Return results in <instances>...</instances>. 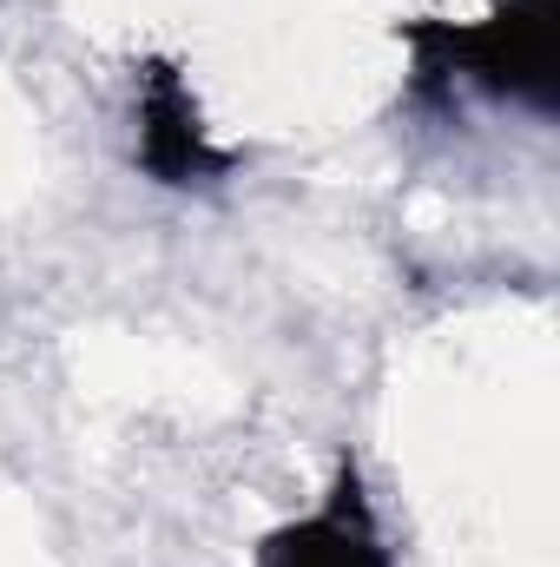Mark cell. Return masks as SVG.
I'll list each match as a JSON object with an SVG mask.
<instances>
[{
    "label": "cell",
    "instance_id": "cell-2",
    "mask_svg": "<svg viewBox=\"0 0 560 567\" xmlns=\"http://www.w3.org/2000/svg\"><path fill=\"white\" fill-rule=\"evenodd\" d=\"M133 158L152 185H218L238 158L211 140L191 80L172 60H145L133 86Z\"/></svg>",
    "mask_w": 560,
    "mask_h": 567
},
{
    "label": "cell",
    "instance_id": "cell-3",
    "mask_svg": "<svg viewBox=\"0 0 560 567\" xmlns=\"http://www.w3.org/2000/svg\"><path fill=\"white\" fill-rule=\"evenodd\" d=\"M258 567H396L356 455L336 462V475H330V488L310 515L283 522L258 542Z\"/></svg>",
    "mask_w": 560,
    "mask_h": 567
},
{
    "label": "cell",
    "instance_id": "cell-1",
    "mask_svg": "<svg viewBox=\"0 0 560 567\" xmlns=\"http://www.w3.org/2000/svg\"><path fill=\"white\" fill-rule=\"evenodd\" d=\"M554 0H501L481 20H422L409 27L416 80L435 93L475 86L535 113H554Z\"/></svg>",
    "mask_w": 560,
    "mask_h": 567
}]
</instances>
